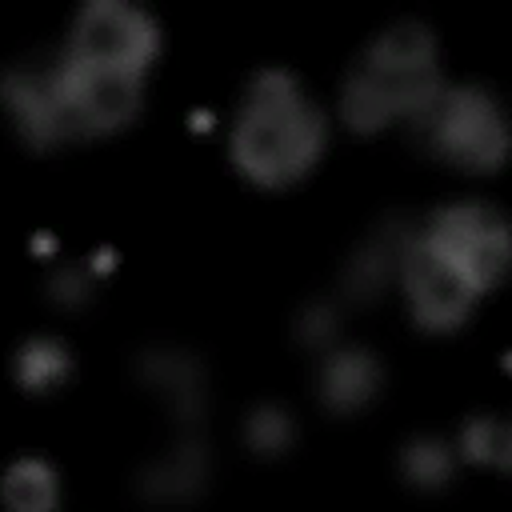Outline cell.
Listing matches in <instances>:
<instances>
[{
	"label": "cell",
	"instance_id": "cell-8",
	"mask_svg": "<svg viewBox=\"0 0 512 512\" xmlns=\"http://www.w3.org/2000/svg\"><path fill=\"white\" fill-rule=\"evenodd\" d=\"M396 288L404 296V308H408L412 324H420L424 332H452V328H460L472 316L476 300H480L476 284L456 264H448L436 248H428L420 240V228H416V240H412V248L404 256Z\"/></svg>",
	"mask_w": 512,
	"mask_h": 512
},
{
	"label": "cell",
	"instance_id": "cell-17",
	"mask_svg": "<svg viewBox=\"0 0 512 512\" xmlns=\"http://www.w3.org/2000/svg\"><path fill=\"white\" fill-rule=\"evenodd\" d=\"M240 436L252 456H264V460L284 456L296 444V416L280 400H256L240 420Z\"/></svg>",
	"mask_w": 512,
	"mask_h": 512
},
{
	"label": "cell",
	"instance_id": "cell-12",
	"mask_svg": "<svg viewBox=\"0 0 512 512\" xmlns=\"http://www.w3.org/2000/svg\"><path fill=\"white\" fill-rule=\"evenodd\" d=\"M212 476V456L204 432H176L160 452L136 468V492L144 500H192Z\"/></svg>",
	"mask_w": 512,
	"mask_h": 512
},
{
	"label": "cell",
	"instance_id": "cell-16",
	"mask_svg": "<svg viewBox=\"0 0 512 512\" xmlns=\"http://www.w3.org/2000/svg\"><path fill=\"white\" fill-rule=\"evenodd\" d=\"M460 460L472 464H488V468H508L512 472V416H496V412H476L460 424V432L452 436Z\"/></svg>",
	"mask_w": 512,
	"mask_h": 512
},
{
	"label": "cell",
	"instance_id": "cell-6",
	"mask_svg": "<svg viewBox=\"0 0 512 512\" xmlns=\"http://www.w3.org/2000/svg\"><path fill=\"white\" fill-rule=\"evenodd\" d=\"M60 52V96L72 136H108L136 120L144 104V72L72 60Z\"/></svg>",
	"mask_w": 512,
	"mask_h": 512
},
{
	"label": "cell",
	"instance_id": "cell-11",
	"mask_svg": "<svg viewBox=\"0 0 512 512\" xmlns=\"http://www.w3.org/2000/svg\"><path fill=\"white\" fill-rule=\"evenodd\" d=\"M316 400L336 412V416H352L360 408H368L380 388H384V360L356 340H336L332 348H324L316 356Z\"/></svg>",
	"mask_w": 512,
	"mask_h": 512
},
{
	"label": "cell",
	"instance_id": "cell-5",
	"mask_svg": "<svg viewBox=\"0 0 512 512\" xmlns=\"http://www.w3.org/2000/svg\"><path fill=\"white\" fill-rule=\"evenodd\" d=\"M60 48L72 60L148 72L160 48V20L136 0H80L68 16Z\"/></svg>",
	"mask_w": 512,
	"mask_h": 512
},
{
	"label": "cell",
	"instance_id": "cell-2",
	"mask_svg": "<svg viewBox=\"0 0 512 512\" xmlns=\"http://www.w3.org/2000/svg\"><path fill=\"white\" fill-rule=\"evenodd\" d=\"M436 28L420 16H392L356 48L340 76V120L352 132L412 124L444 88Z\"/></svg>",
	"mask_w": 512,
	"mask_h": 512
},
{
	"label": "cell",
	"instance_id": "cell-18",
	"mask_svg": "<svg viewBox=\"0 0 512 512\" xmlns=\"http://www.w3.org/2000/svg\"><path fill=\"white\" fill-rule=\"evenodd\" d=\"M292 336L312 356H320L324 348H332L340 340V308H336V300H328V296L304 300L300 312L292 316Z\"/></svg>",
	"mask_w": 512,
	"mask_h": 512
},
{
	"label": "cell",
	"instance_id": "cell-15",
	"mask_svg": "<svg viewBox=\"0 0 512 512\" xmlns=\"http://www.w3.org/2000/svg\"><path fill=\"white\" fill-rule=\"evenodd\" d=\"M8 512H56L60 508V472L52 460L28 452L16 456L0 484Z\"/></svg>",
	"mask_w": 512,
	"mask_h": 512
},
{
	"label": "cell",
	"instance_id": "cell-19",
	"mask_svg": "<svg viewBox=\"0 0 512 512\" xmlns=\"http://www.w3.org/2000/svg\"><path fill=\"white\" fill-rule=\"evenodd\" d=\"M100 284V272L92 260H60L52 272H48V296L64 308H76L84 304Z\"/></svg>",
	"mask_w": 512,
	"mask_h": 512
},
{
	"label": "cell",
	"instance_id": "cell-4",
	"mask_svg": "<svg viewBox=\"0 0 512 512\" xmlns=\"http://www.w3.org/2000/svg\"><path fill=\"white\" fill-rule=\"evenodd\" d=\"M420 240L456 264L476 292H492L512 268V220L484 196H452L420 216Z\"/></svg>",
	"mask_w": 512,
	"mask_h": 512
},
{
	"label": "cell",
	"instance_id": "cell-9",
	"mask_svg": "<svg viewBox=\"0 0 512 512\" xmlns=\"http://www.w3.org/2000/svg\"><path fill=\"white\" fill-rule=\"evenodd\" d=\"M416 228H420V216H408V212H384L356 244L352 252L344 256L340 264V296L352 300V304H372L380 300L392 284H400V268H404V256L416 240Z\"/></svg>",
	"mask_w": 512,
	"mask_h": 512
},
{
	"label": "cell",
	"instance_id": "cell-3",
	"mask_svg": "<svg viewBox=\"0 0 512 512\" xmlns=\"http://www.w3.org/2000/svg\"><path fill=\"white\" fill-rule=\"evenodd\" d=\"M408 128L428 156L456 172H496L512 152V116L480 80H444Z\"/></svg>",
	"mask_w": 512,
	"mask_h": 512
},
{
	"label": "cell",
	"instance_id": "cell-14",
	"mask_svg": "<svg viewBox=\"0 0 512 512\" xmlns=\"http://www.w3.org/2000/svg\"><path fill=\"white\" fill-rule=\"evenodd\" d=\"M456 464H460L456 440H448L440 432H416L396 452V472L416 492H436V488L452 484Z\"/></svg>",
	"mask_w": 512,
	"mask_h": 512
},
{
	"label": "cell",
	"instance_id": "cell-10",
	"mask_svg": "<svg viewBox=\"0 0 512 512\" xmlns=\"http://www.w3.org/2000/svg\"><path fill=\"white\" fill-rule=\"evenodd\" d=\"M132 376L144 392H152L172 416L176 432H204L208 412V368L192 348L180 344H148L132 360Z\"/></svg>",
	"mask_w": 512,
	"mask_h": 512
},
{
	"label": "cell",
	"instance_id": "cell-1",
	"mask_svg": "<svg viewBox=\"0 0 512 512\" xmlns=\"http://www.w3.org/2000/svg\"><path fill=\"white\" fill-rule=\"evenodd\" d=\"M328 144V112L288 64H260L244 76L228 120L232 168L260 184L284 188L308 176Z\"/></svg>",
	"mask_w": 512,
	"mask_h": 512
},
{
	"label": "cell",
	"instance_id": "cell-13",
	"mask_svg": "<svg viewBox=\"0 0 512 512\" xmlns=\"http://www.w3.org/2000/svg\"><path fill=\"white\" fill-rule=\"evenodd\" d=\"M12 376L32 396L56 392L72 376V348L52 332H32L12 352Z\"/></svg>",
	"mask_w": 512,
	"mask_h": 512
},
{
	"label": "cell",
	"instance_id": "cell-7",
	"mask_svg": "<svg viewBox=\"0 0 512 512\" xmlns=\"http://www.w3.org/2000/svg\"><path fill=\"white\" fill-rule=\"evenodd\" d=\"M0 96L28 148H56L60 140H72L60 96V52H28L12 60L0 76Z\"/></svg>",
	"mask_w": 512,
	"mask_h": 512
}]
</instances>
